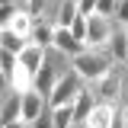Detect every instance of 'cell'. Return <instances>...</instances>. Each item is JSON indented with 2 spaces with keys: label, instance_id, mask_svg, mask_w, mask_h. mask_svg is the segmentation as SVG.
Masks as SVG:
<instances>
[{
  "label": "cell",
  "instance_id": "23",
  "mask_svg": "<svg viewBox=\"0 0 128 128\" xmlns=\"http://www.w3.org/2000/svg\"><path fill=\"white\" fill-rule=\"evenodd\" d=\"M96 10V0H77V13L80 16H90Z\"/></svg>",
  "mask_w": 128,
  "mask_h": 128
},
{
  "label": "cell",
  "instance_id": "7",
  "mask_svg": "<svg viewBox=\"0 0 128 128\" xmlns=\"http://www.w3.org/2000/svg\"><path fill=\"white\" fill-rule=\"evenodd\" d=\"M115 106H118V102H115ZM115 106H112V102H99V99H96V106L90 109L83 128H109V125H112V115H115Z\"/></svg>",
  "mask_w": 128,
  "mask_h": 128
},
{
  "label": "cell",
  "instance_id": "8",
  "mask_svg": "<svg viewBox=\"0 0 128 128\" xmlns=\"http://www.w3.org/2000/svg\"><path fill=\"white\" fill-rule=\"evenodd\" d=\"M19 106H22V96L16 93V90H6V93L0 96V128L6 125V122H16L19 118Z\"/></svg>",
  "mask_w": 128,
  "mask_h": 128
},
{
  "label": "cell",
  "instance_id": "24",
  "mask_svg": "<svg viewBox=\"0 0 128 128\" xmlns=\"http://www.w3.org/2000/svg\"><path fill=\"white\" fill-rule=\"evenodd\" d=\"M29 128H54V125H51V115H48V112H42V115H38Z\"/></svg>",
  "mask_w": 128,
  "mask_h": 128
},
{
  "label": "cell",
  "instance_id": "25",
  "mask_svg": "<svg viewBox=\"0 0 128 128\" xmlns=\"http://www.w3.org/2000/svg\"><path fill=\"white\" fill-rule=\"evenodd\" d=\"M122 102L128 106V64H125V80H122Z\"/></svg>",
  "mask_w": 128,
  "mask_h": 128
},
{
  "label": "cell",
  "instance_id": "19",
  "mask_svg": "<svg viewBox=\"0 0 128 128\" xmlns=\"http://www.w3.org/2000/svg\"><path fill=\"white\" fill-rule=\"evenodd\" d=\"M16 54L13 51H6V48H0V70H3V77H10V74H13V67H16Z\"/></svg>",
  "mask_w": 128,
  "mask_h": 128
},
{
  "label": "cell",
  "instance_id": "30",
  "mask_svg": "<svg viewBox=\"0 0 128 128\" xmlns=\"http://www.w3.org/2000/svg\"><path fill=\"white\" fill-rule=\"evenodd\" d=\"M70 128H83V125H70Z\"/></svg>",
  "mask_w": 128,
  "mask_h": 128
},
{
  "label": "cell",
  "instance_id": "5",
  "mask_svg": "<svg viewBox=\"0 0 128 128\" xmlns=\"http://www.w3.org/2000/svg\"><path fill=\"white\" fill-rule=\"evenodd\" d=\"M22 106H19V118H22V122H26V125H32V122H35V118H38V115H42V112H48V99L42 93H38V90H22Z\"/></svg>",
  "mask_w": 128,
  "mask_h": 128
},
{
  "label": "cell",
  "instance_id": "20",
  "mask_svg": "<svg viewBox=\"0 0 128 128\" xmlns=\"http://www.w3.org/2000/svg\"><path fill=\"white\" fill-rule=\"evenodd\" d=\"M112 22H115L118 29H128V0H118V6H115V13H112Z\"/></svg>",
  "mask_w": 128,
  "mask_h": 128
},
{
  "label": "cell",
  "instance_id": "22",
  "mask_svg": "<svg viewBox=\"0 0 128 128\" xmlns=\"http://www.w3.org/2000/svg\"><path fill=\"white\" fill-rule=\"evenodd\" d=\"M115 6H118V0H96V10H93V13L112 16V13H115Z\"/></svg>",
  "mask_w": 128,
  "mask_h": 128
},
{
  "label": "cell",
  "instance_id": "3",
  "mask_svg": "<svg viewBox=\"0 0 128 128\" xmlns=\"http://www.w3.org/2000/svg\"><path fill=\"white\" fill-rule=\"evenodd\" d=\"M86 83H83V77H80L77 70L70 67L67 74H61V77L54 80V86H51V93L45 96L48 99V109H54V106H70L74 99H77V93L83 90Z\"/></svg>",
  "mask_w": 128,
  "mask_h": 128
},
{
  "label": "cell",
  "instance_id": "18",
  "mask_svg": "<svg viewBox=\"0 0 128 128\" xmlns=\"http://www.w3.org/2000/svg\"><path fill=\"white\" fill-rule=\"evenodd\" d=\"M67 29H70V35H74L80 45H83V38H86V16H80V13H77V16H74V22H70Z\"/></svg>",
  "mask_w": 128,
  "mask_h": 128
},
{
  "label": "cell",
  "instance_id": "13",
  "mask_svg": "<svg viewBox=\"0 0 128 128\" xmlns=\"http://www.w3.org/2000/svg\"><path fill=\"white\" fill-rule=\"evenodd\" d=\"M29 86H32V74L26 70V67H19V64H16V67H13V74L6 77V90L22 93V90H29Z\"/></svg>",
  "mask_w": 128,
  "mask_h": 128
},
{
  "label": "cell",
  "instance_id": "32",
  "mask_svg": "<svg viewBox=\"0 0 128 128\" xmlns=\"http://www.w3.org/2000/svg\"><path fill=\"white\" fill-rule=\"evenodd\" d=\"M19 3H22V0H19Z\"/></svg>",
  "mask_w": 128,
  "mask_h": 128
},
{
  "label": "cell",
  "instance_id": "29",
  "mask_svg": "<svg viewBox=\"0 0 128 128\" xmlns=\"http://www.w3.org/2000/svg\"><path fill=\"white\" fill-rule=\"evenodd\" d=\"M0 3H19V0H0Z\"/></svg>",
  "mask_w": 128,
  "mask_h": 128
},
{
  "label": "cell",
  "instance_id": "14",
  "mask_svg": "<svg viewBox=\"0 0 128 128\" xmlns=\"http://www.w3.org/2000/svg\"><path fill=\"white\" fill-rule=\"evenodd\" d=\"M32 22H35V19H32V16L22 10V3H19V10L13 13V19H10V26H6V29H13L16 35H22V38H26V35H29V29H32Z\"/></svg>",
  "mask_w": 128,
  "mask_h": 128
},
{
  "label": "cell",
  "instance_id": "2",
  "mask_svg": "<svg viewBox=\"0 0 128 128\" xmlns=\"http://www.w3.org/2000/svg\"><path fill=\"white\" fill-rule=\"evenodd\" d=\"M122 80H125V64H112L96 83H90V90H93V96L99 102L115 106V102H122Z\"/></svg>",
  "mask_w": 128,
  "mask_h": 128
},
{
  "label": "cell",
  "instance_id": "16",
  "mask_svg": "<svg viewBox=\"0 0 128 128\" xmlns=\"http://www.w3.org/2000/svg\"><path fill=\"white\" fill-rule=\"evenodd\" d=\"M0 48H6V51H13V54H19V51L26 48V38H22V35H16L13 29H3V38H0Z\"/></svg>",
  "mask_w": 128,
  "mask_h": 128
},
{
  "label": "cell",
  "instance_id": "11",
  "mask_svg": "<svg viewBox=\"0 0 128 128\" xmlns=\"http://www.w3.org/2000/svg\"><path fill=\"white\" fill-rule=\"evenodd\" d=\"M51 32H54L51 22L35 19V22H32V29H29V35H26V42H32V45H38V48H51Z\"/></svg>",
  "mask_w": 128,
  "mask_h": 128
},
{
  "label": "cell",
  "instance_id": "10",
  "mask_svg": "<svg viewBox=\"0 0 128 128\" xmlns=\"http://www.w3.org/2000/svg\"><path fill=\"white\" fill-rule=\"evenodd\" d=\"M45 51L48 48H38V45H32V42H26V48L16 54V61H19V67H26L29 74H35L42 67V61H45Z\"/></svg>",
  "mask_w": 128,
  "mask_h": 128
},
{
  "label": "cell",
  "instance_id": "4",
  "mask_svg": "<svg viewBox=\"0 0 128 128\" xmlns=\"http://www.w3.org/2000/svg\"><path fill=\"white\" fill-rule=\"evenodd\" d=\"M115 32V22L112 16H99V13H90L86 16V38H83V48H106Z\"/></svg>",
  "mask_w": 128,
  "mask_h": 128
},
{
  "label": "cell",
  "instance_id": "1",
  "mask_svg": "<svg viewBox=\"0 0 128 128\" xmlns=\"http://www.w3.org/2000/svg\"><path fill=\"white\" fill-rule=\"evenodd\" d=\"M112 64H115V61L109 58V51H106V48H83L80 54L70 58V67L83 77V83H96V80L102 77Z\"/></svg>",
  "mask_w": 128,
  "mask_h": 128
},
{
  "label": "cell",
  "instance_id": "15",
  "mask_svg": "<svg viewBox=\"0 0 128 128\" xmlns=\"http://www.w3.org/2000/svg\"><path fill=\"white\" fill-rule=\"evenodd\" d=\"M48 115H51L54 128H70L74 125V109L70 106H54V109H48Z\"/></svg>",
  "mask_w": 128,
  "mask_h": 128
},
{
  "label": "cell",
  "instance_id": "26",
  "mask_svg": "<svg viewBox=\"0 0 128 128\" xmlns=\"http://www.w3.org/2000/svg\"><path fill=\"white\" fill-rule=\"evenodd\" d=\"M3 128H29V125H26L22 118H16V122H6V125H3Z\"/></svg>",
  "mask_w": 128,
  "mask_h": 128
},
{
  "label": "cell",
  "instance_id": "9",
  "mask_svg": "<svg viewBox=\"0 0 128 128\" xmlns=\"http://www.w3.org/2000/svg\"><path fill=\"white\" fill-rule=\"evenodd\" d=\"M93 106H96V96H93V90H90V83H86V86L77 93V99L70 102V109H74V125H83Z\"/></svg>",
  "mask_w": 128,
  "mask_h": 128
},
{
  "label": "cell",
  "instance_id": "17",
  "mask_svg": "<svg viewBox=\"0 0 128 128\" xmlns=\"http://www.w3.org/2000/svg\"><path fill=\"white\" fill-rule=\"evenodd\" d=\"M48 3H51V0H22V10H26L32 19H42L45 10H48Z\"/></svg>",
  "mask_w": 128,
  "mask_h": 128
},
{
  "label": "cell",
  "instance_id": "31",
  "mask_svg": "<svg viewBox=\"0 0 128 128\" xmlns=\"http://www.w3.org/2000/svg\"><path fill=\"white\" fill-rule=\"evenodd\" d=\"M0 38H3V29H0Z\"/></svg>",
  "mask_w": 128,
  "mask_h": 128
},
{
  "label": "cell",
  "instance_id": "21",
  "mask_svg": "<svg viewBox=\"0 0 128 128\" xmlns=\"http://www.w3.org/2000/svg\"><path fill=\"white\" fill-rule=\"evenodd\" d=\"M16 10H19V3H0V29L10 26V19H13Z\"/></svg>",
  "mask_w": 128,
  "mask_h": 128
},
{
  "label": "cell",
  "instance_id": "12",
  "mask_svg": "<svg viewBox=\"0 0 128 128\" xmlns=\"http://www.w3.org/2000/svg\"><path fill=\"white\" fill-rule=\"evenodd\" d=\"M77 16V0H58V10H54V26H70Z\"/></svg>",
  "mask_w": 128,
  "mask_h": 128
},
{
  "label": "cell",
  "instance_id": "27",
  "mask_svg": "<svg viewBox=\"0 0 128 128\" xmlns=\"http://www.w3.org/2000/svg\"><path fill=\"white\" fill-rule=\"evenodd\" d=\"M6 93V77H3V70H0V96Z\"/></svg>",
  "mask_w": 128,
  "mask_h": 128
},
{
  "label": "cell",
  "instance_id": "28",
  "mask_svg": "<svg viewBox=\"0 0 128 128\" xmlns=\"http://www.w3.org/2000/svg\"><path fill=\"white\" fill-rule=\"evenodd\" d=\"M122 115H125V128H128V106L122 102Z\"/></svg>",
  "mask_w": 128,
  "mask_h": 128
},
{
  "label": "cell",
  "instance_id": "6",
  "mask_svg": "<svg viewBox=\"0 0 128 128\" xmlns=\"http://www.w3.org/2000/svg\"><path fill=\"white\" fill-rule=\"evenodd\" d=\"M51 48L61 51V54H70V58L83 51V45H80L77 38L70 35V29H64V26H54V32H51Z\"/></svg>",
  "mask_w": 128,
  "mask_h": 128
}]
</instances>
